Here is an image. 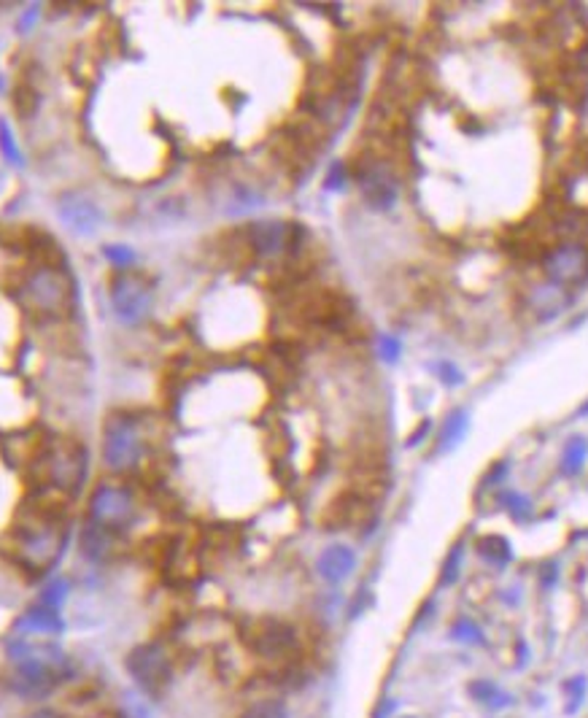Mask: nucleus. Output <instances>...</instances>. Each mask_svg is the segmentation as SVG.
Here are the masks:
<instances>
[{
    "mask_svg": "<svg viewBox=\"0 0 588 718\" xmlns=\"http://www.w3.org/2000/svg\"><path fill=\"white\" fill-rule=\"evenodd\" d=\"M65 543V522L62 508L51 500H32L14 527V546L19 562L32 570H46L54 565Z\"/></svg>",
    "mask_w": 588,
    "mask_h": 718,
    "instance_id": "f257e3e1",
    "label": "nucleus"
},
{
    "mask_svg": "<svg viewBox=\"0 0 588 718\" xmlns=\"http://www.w3.org/2000/svg\"><path fill=\"white\" fill-rule=\"evenodd\" d=\"M240 641L254 657L273 665V676H292L297 670L300 641L292 624L273 616L249 619L240 627Z\"/></svg>",
    "mask_w": 588,
    "mask_h": 718,
    "instance_id": "f03ea898",
    "label": "nucleus"
},
{
    "mask_svg": "<svg viewBox=\"0 0 588 718\" xmlns=\"http://www.w3.org/2000/svg\"><path fill=\"white\" fill-rule=\"evenodd\" d=\"M19 297L38 319H62L73 308V284L65 270L43 265L22 284Z\"/></svg>",
    "mask_w": 588,
    "mask_h": 718,
    "instance_id": "7ed1b4c3",
    "label": "nucleus"
},
{
    "mask_svg": "<svg viewBox=\"0 0 588 718\" xmlns=\"http://www.w3.org/2000/svg\"><path fill=\"white\" fill-rule=\"evenodd\" d=\"M35 468L46 486L73 495L86 476V451L76 441L57 438L38 449Z\"/></svg>",
    "mask_w": 588,
    "mask_h": 718,
    "instance_id": "20e7f679",
    "label": "nucleus"
},
{
    "mask_svg": "<svg viewBox=\"0 0 588 718\" xmlns=\"http://www.w3.org/2000/svg\"><path fill=\"white\" fill-rule=\"evenodd\" d=\"M22 654H11L16 659V670H14V689L30 697L38 695H49L68 670L65 657L57 649H30V646H19Z\"/></svg>",
    "mask_w": 588,
    "mask_h": 718,
    "instance_id": "39448f33",
    "label": "nucleus"
},
{
    "mask_svg": "<svg viewBox=\"0 0 588 718\" xmlns=\"http://www.w3.org/2000/svg\"><path fill=\"white\" fill-rule=\"evenodd\" d=\"M135 514H138L135 497L124 486H116V484L97 486L89 500V522L111 535L124 532L135 522Z\"/></svg>",
    "mask_w": 588,
    "mask_h": 718,
    "instance_id": "423d86ee",
    "label": "nucleus"
},
{
    "mask_svg": "<svg viewBox=\"0 0 588 718\" xmlns=\"http://www.w3.org/2000/svg\"><path fill=\"white\" fill-rule=\"evenodd\" d=\"M143 454L140 430L130 416H111L103 427V457L116 473L130 470Z\"/></svg>",
    "mask_w": 588,
    "mask_h": 718,
    "instance_id": "0eeeda50",
    "label": "nucleus"
},
{
    "mask_svg": "<svg viewBox=\"0 0 588 718\" xmlns=\"http://www.w3.org/2000/svg\"><path fill=\"white\" fill-rule=\"evenodd\" d=\"M111 305L113 314L124 324H138L149 316L151 311V284L132 270H124L113 276L111 281Z\"/></svg>",
    "mask_w": 588,
    "mask_h": 718,
    "instance_id": "6e6552de",
    "label": "nucleus"
},
{
    "mask_svg": "<svg viewBox=\"0 0 588 718\" xmlns=\"http://www.w3.org/2000/svg\"><path fill=\"white\" fill-rule=\"evenodd\" d=\"M132 681L146 695H162V689L170 684V657L159 643H146L132 649V654L124 659Z\"/></svg>",
    "mask_w": 588,
    "mask_h": 718,
    "instance_id": "1a4fd4ad",
    "label": "nucleus"
},
{
    "mask_svg": "<svg viewBox=\"0 0 588 718\" xmlns=\"http://www.w3.org/2000/svg\"><path fill=\"white\" fill-rule=\"evenodd\" d=\"M546 276L559 286L581 284L588 276V243L583 241H559L543 257Z\"/></svg>",
    "mask_w": 588,
    "mask_h": 718,
    "instance_id": "9d476101",
    "label": "nucleus"
},
{
    "mask_svg": "<svg viewBox=\"0 0 588 718\" xmlns=\"http://www.w3.org/2000/svg\"><path fill=\"white\" fill-rule=\"evenodd\" d=\"M378 500H373L370 495L359 492V489H346L340 492L324 511L321 524L327 530H346V527H357L359 522H367L373 516V505Z\"/></svg>",
    "mask_w": 588,
    "mask_h": 718,
    "instance_id": "9b49d317",
    "label": "nucleus"
},
{
    "mask_svg": "<svg viewBox=\"0 0 588 718\" xmlns=\"http://www.w3.org/2000/svg\"><path fill=\"white\" fill-rule=\"evenodd\" d=\"M359 186L373 208H392L397 200V181L381 162H367L359 170Z\"/></svg>",
    "mask_w": 588,
    "mask_h": 718,
    "instance_id": "f8f14e48",
    "label": "nucleus"
},
{
    "mask_svg": "<svg viewBox=\"0 0 588 718\" xmlns=\"http://www.w3.org/2000/svg\"><path fill=\"white\" fill-rule=\"evenodd\" d=\"M59 219L65 222V227H70L78 235H92L100 227V211L92 200L78 197V195H65L57 205Z\"/></svg>",
    "mask_w": 588,
    "mask_h": 718,
    "instance_id": "ddd939ff",
    "label": "nucleus"
},
{
    "mask_svg": "<svg viewBox=\"0 0 588 718\" xmlns=\"http://www.w3.org/2000/svg\"><path fill=\"white\" fill-rule=\"evenodd\" d=\"M316 568H319V576H321L324 581H330V584H340V581H346V578L354 573V568H357V554H354L348 546H330V549L321 551Z\"/></svg>",
    "mask_w": 588,
    "mask_h": 718,
    "instance_id": "4468645a",
    "label": "nucleus"
},
{
    "mask_svg": "<svg viewBox=\"0 0 588 718\" xmlns=\"http://www.w3.org/2000/svg\"><path fill=\"white\" fill-rule=\"evenodd\" d=\"M16 630H22L19 635H57L59 630H62V622H59V616H57V611L54 608H32L22 622H19V627Z\"/></svg>",
    "mask_w": 588,
    "mask_h": 718,
    "instance_id": "2eb2a0df",
    "label": "nucleus"
},
{
    "mask_svg": "<svg viewBox=\"0 0 588 718\" xmlns=\"http://www.w3.org/2000/svg\"><path fill=\"white\" fill-rule=\"evenodd\" d=\"M467 689H470V697H473L475 703H481V705H486V708H492V711H500V708L513 705L511 695L502 692L494 681H473Z\"/></svg>",
    "mask_w": 588,
    "mask_h": 718,
    "instance_id": "dca6fc26",
    "label": "nucleus"
},
{
    "mask_svg": "<svg viewBox=\"0 0 588 718\" xmlns=\"http://www.w3.org/2000/svg\"><path fill=\"white\" fill-rule=\"evenodd\" d=\"M478 554H481V559H486L489 565H497V568H505L513 559L511 541L502 538V535H486V538H481L478 541Z\"/></svg>",
    "mask_w": 588,
    "mask_h": 718,
    "instance_id": "f3484780",
    "label": "nucleus"
},
{
    "mask_svg": "<svg viewBox=\"0 0 588 718\" xmlns=\"http://www.w3.org/2000/svg\"><path fill=\"white\" fill-rule=\"evenodd\" d=\"M467 424H470V419H467L465 411L451 414V419L443 424V432H440V451H451L457 443H462V438L467 432Z\"/></svg>",
    "mask_w": 588,
    "mask_h": 718,
    "instance_id": "a211bd4d",
    "label": "nucleus"
},
{
    "mask_svg": "<svg viewBox=\"0 0 588 718\" xmlns=\"http://www.w3.org/2000/svg\"><path fill=\"white\" fill-rule=\"evenodd\" d=\"M586 457H588V443L583 441V438H581V435H575V438L567 443V449H565V462H562L565 473H567V476H575V473H581V468H583Z\"/></svg>",
    "mask_w": 588,
    "mask_h": 718,
    "instance_id": "6ab92c4d",
    "label": "nucleus"
},
{
    "mask_svg": "<svg viewBox=\"0 0 588 718\" xmlns=\"http://www.w3.org/2000/svg\"><path fill=\"white\" fill-rule=\"evenodd\" d=\"M240 718H289V708L284 700H259Z\"/></svg>",
    "mask_w": 588,
    "mask_h": 718,
    "instance_id": "aec40b11",
    "label": "nucleus"
},
{
    "mask_svg": "<svg viewBox=\"0 0 588 718\" xmlns=\"http://www.w3.org/2000/svg\"><path fill=\"white\" fill-rule=\"evenodd\" d=\"M451 635H454V641H459V643H484V632H481V627L473 622V619H459V622H454V627H451Z\"/></svg>",
    "mask_w": 588,
    "mask_h": 718,
    "instance_id": "412c9836",
    "label": "nucleus"
},
{
    "mask_svg": "<svg viewBox=\"0 0 588 718\" xmlns=\"http://www.w3.org/2000/svg\"><path fill=\"white\" fill-rule=\"evenodd\" d=\"M586 689H588L586 676H575V678H570V681L565 684V692H567V697H570V703H567V708H565V711H567V716L578 713V708L583 705Z\"/></svg>",
    "mask_w": 588,
    "mask_h": 718,
    "instance_id": "4be33fe9",
    "label": "nucleus"
},
{
    "mask_svg": "<svg viewBox=\"0 0 588 718\" xmlns=\"http://www.w3.org/2000/svg\"><path fill=\"white\" fill-rule=\"evenodd\" d=\"M500 503H502V508L505 511H511V516L513 519H529V500L524 497V495H519V492H505V495H500Z\"/></svg>",
    "mask_w": 588,
    "mask_h": 718,
    "instance_id": "5701e85b",
    "label": "nucleus"
},
{
    "mask_svg": "<svg viewBox=\"0 0 588 718\" xmlns=\"http://www.w3.org/2000/svg\"><path fill=\"white\" fill-rule=\"evenodd\" d=\"M459 570H462V546H454L448 559H446V568H443V576H440V584L443 586H451L459 581Z\"/></svg>",
    "mask_w": 588,
    "mask_h": 718,
    "instance_id": "b1692460",
    "label": "nucleus"
},
{
    "mask_svg": "<svg viewBox=\"0 0 588 718\" xmlns=\"http://www.w3.org/2000/svg\"><path fill=\"white\" fill-rule=\"evenodd\" d=\"M0 143H3V149H5V157H8L11 162H16V159H19V151H16V146H14V141H11V132H8L5 124H0Z\"/></svg>",
    "mask_w": 588,
    "mask_h": 718,
    "instance_id": "393cba45",
    "label": "nucleus"
},
{
    "mask_svg": "<svg viewBox=\"0 0 588 718\" xmlns=\"http://www.w3.org/2000/svg\"><path fill=\"white\" fill-rule=\"evenodd\" d=\"M440 370H443V373H440V378H443L448 386H454V384H459V381H462V376L457 373V368H454V365H440Z\"/></svg>",
    "mask_w": 588,
    "mask_h": 718,
    "instance_id": "a878e982",
    "label": "nucleus"
},
{
    "mask_svg": "<svg viewBox=\"0 0 588 718\" xmlns=\"http://www.w3.org/2000/svg\"><path fill=\"white\" fill-rule=\"evenodd\" d=\"M105 254H108V257H113V259H119L122 265H124V262L132 257V254H130V249H105Z\"/></svg>",
    "mask_w": 588,
    "mask_h": 718,
    "instance_id": "bb28decb",
    "label": "nucleus"
},
{
    "mask_svg": "<svg viewBox=\"0 0 588 718\" xmlns=\"http://www.w3.org/2000/svg\"><path fill=\"white\" fill-rule=\"evenodd\" d=\"M575 62H578V70H581V73H588V41L583 43V49L578 51Z\"/></svg>",
    "mask_w": 588,
    "mask_h": 718,
    "instance_id": "cd10ccee",
    "label": "nucleus"
},
{
    "mask_svg": "<svg viewBox=\"0 0 588 718\" xmlns=\"http://www.w3.org/2000/svg\"><path fill=\"white\" fill-rule=\"evenodd\" d=\"M556 576H559V570H556V565H548V573L543 570V584H546V586H551V584L556 581Z\"/></svg>",
    "mask_w": 588,
    "mask_h": 718,
    "instance_id": "c85d7f7f",
    "label": "nucleus"
},
{
    "mask_svg": "<svg viewBox=\"0 0 588 718\" xmlns=\"http://www.w3.org/2000/svg\"><path fill=\"white\" fill-rule=\"evenodd\" d=\"M384 349H386V357H389V359H392V357H397V343L386 341V343H384Z\"/></svg>",
    "mask_w": 588,
    "mask_h": 718,
    "instance_id": "c756f323",
    "label": "nucleus"
},
{
    "mask_svg": "<svg viewBox=\"0 0 588 718\" xmlns=\"http://www.w3.org/2000/svg\"><path fill=\"white\" fill-rule=\"evenodd\" d=\"M30 718H59V716H54V713H49V711H43V713H35V716H30Z\"/></svg>",
    "mask_w": 588,
    "mask_h": 718,
    "instance_id": "7c9ffc66",
    "label": "nucleus"
},
{
    "mask_svg": "<svg viewBox=\"0 0 588 718\" xmlns=\"http://www.w3.org/2000/svg\"><path fill=\"white\" fill-rule=\"evenodd\" d=\"M581 414H588V403H586V405H583V408H581Z\"/></svg>",
    "mask_w": 588,
    "mask_h": 718,
    "instance_id": "2f4dec72",
    "label": "nucleus"
},
{
    "mask_svg": "<svg viewBox=\"0 0 588 718\" xmlns=\"http://www.w3.org/2000/svg\"><path fill=\"white\" fill-rule=\"evenodd\" d=\"M408 718H411V716H408Z\"/></svg>",
    "mask_w": 588,
    "mask_h": 718,
    "instance_id": "473e14b6",
    "label": "nucleus"
}]
</instances>
